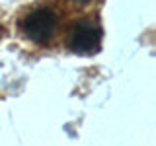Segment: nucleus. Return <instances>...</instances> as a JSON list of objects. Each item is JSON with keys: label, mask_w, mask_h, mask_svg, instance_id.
I'll return each mask as SVG.
<instances>
[{"label": "nucleus", "mask_w": 156, "mask_h": 146, "mask_svg": "<svg viewBox=\"0 0 156 146\" xmlns=\"http://www.w3.org/2000/svg\"><path fill=\"white\" fill-rule=\"evenodd\" d=\"M76 2H88V0H76Z\"/></svg>", "instance_id": "obj_3"}, {"label": "nucleus", "mask_w": 156, "mask_h": 146, "mask_svg": "<svg viewBox=\"0 0 156 146\" xmlns=\"http://www.w3.org/2000/svg\"><path fill=\"white\" fill-rule=\"evenodd\" d=\"M22 29L26 33L27 39H31L33 43H47L49 39L55 35L57 31V16L47 8H39L35 12H31L23 19Z\"/></svg>", "instance_id": "obj_1"}, {"label": "nucleus", "mask_w": 156, "mask_h": 146, "mask_svg": "<svg viewBox=\"0 0 156 146\" xmlns=\"http://www.w3.org/2000/svg\"><path fill=\"white\" fill-rule=\"evenodd\" d=\"M101 43V31L92 22H80L76 23L70 35V49L78 55H94L100 51Z\"/></svg>", "instance_id": "obj_2"}]
</instances>
